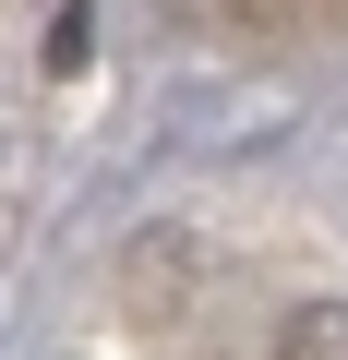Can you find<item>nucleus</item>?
Returning a JSON list of instances; mask_svg holds the SVG:
<instances>
[{
	"instance_id": "f257e3e1",
	"label": "nucleus",
	"mask_w": 348,
	"mask_h": 360,
	"mask_svg": "<svg viewBox=\"0 0 348 360\" xmlns=\"http://www.w3.org/2000/svg\"><path fill=\"white\" fill-rule=\"evenodd\" d=\"M276 360H348V300H300L276 324Z\"/></svg>"
},
{
	"instance_id": "f03ea898",
	"label": "nucleus",
	"mask_w": 348,
	"mask_h": 360,
	"mask_svg": "<svg viewBox=\"0 0 348 360\" xmlns=\"http://www.w3.org/2000/svg\"><path fill=\"white\" fill-rule=\"evenodd\" d=\"M84 25H96V13H84V0H72V13L49 25V72H72V60H84Z\"/></svg>"
}]
</instances>
